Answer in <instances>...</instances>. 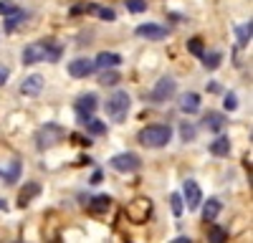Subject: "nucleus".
Returning <instances> with one entry per match:
<instances>
[{
  "instance_id": "nucleus-10",
  "label": "nucleus",
  "mask_w": 253,
  "mask_h": 243,
  "mask_svg": "<svg viewBox=\"0 0 253 243\" xmlns=\"http://www.w3.org/2000/svg\"><path fill=\"white\" fill-rule=\"evenodd\" d=\"M91 71H94V61L91 58H74L69 64V74L74 79H86Z\"/></svg>"
},
{
  "instance_id": "nucleus-17",
  "label": "nucleus",
  "mask_w": 253,
  "mask_h": 243,
  "mask_svg": "<svg viewBox=\"0 0 253 243\" xmlns=\"http://www.w3.org/2000/svg\"><path fill=\"white\" fill-rule=\"evenodd\" d=\"M208 150H210V155H215V157H225L230 152V139L220 134V137H215L213 142H210Z\"/></svg>"
},
{
  "instance_id": "nucleus-37",
  "label": "nucleus",
  "mask_w": 253,
  "mask_h": 243,
  "mask_svg": "<svg viewBox=\"0 0 253 243\" xmlns=\"http://www.w3.org/2000/svg\"><path fill=\"white\" fill-rule=\"evenodd\" d=\"M0 210H5V202L3 200H0Z\"/></svg>"
},
{
  "instance_id": "nucleus-20",
  "label": "nucleus",
  "mask_w": 253,
  "mask_h": 243,
  "mask_svg": "<svg viewBox=\"0 0 253 243\" xmlns=\"http://www.w3.org/2000/svg\"><path fill=\"white\" fill-rule=\"evenodd\" d=\"M86 200H89V198H86ZM86 205H89L91 213H104V210L112 208V198H109V195H96V198H91V200L86 202Z\"/></svg>"
},
{
  "instance_id": "nucleus-11",
  "label": "nucleus",
  "mask_w": 253,
  "mask_h": 243,
  "mask_svg": "<svg viewBox=\"0 0 253 243\" xmlns=\"http://www.w3.org/2000/svg\"><path fill=\"white\" fill-rule=\"evenodd\" d=\"M134 33H137L139 38H150V40H162V38H167V28H162V26H157V23L137 26Z\"/></svg>"
},
{
  "instance_id": "nucleus-8",
  "label": "nucleus",
  "mask_w": 253,
  "mask_h": 243,
  "mask_svg": "<svg viewBox=\"0 0 253 243\" xmlns=\"http://www.w3.org/2000/svg\"><path fill=\"white\" fill-rule=\"evenodd\" d=\"M96 96L94 94H81L79 99H76V117H79V122L84 124V122H89L91 117H94V109H96Z\"/></svg>"
},
{
  "instance_id": "nucleus-23",
  "label": "nucleus",
  "mask_w": 253,
  "mask_h": 243,
  "mask_svg": "<svg viewBox=\"0 0 253 243\" xmlns=\"http://www.w3.org/2000/svg\"><path fill=\"white\" fill-rule=\"evenodd\" d=\"M238 46H248V40H251V36H253V26H251V20L248 23H243V26H238Z\"/></svg>"
},
{
  "instance_id": "nucleus-22",
  "label": "nucleus",
  "mask_w": 253,
  "mask_h": 243,
  "mask_svg": "<svg viewBox=\"0 0 253 243\" xmlns=\"http://www.w3.org/2000/svg\"><path fill=\"white\" fill-rule=\"evenodd\" d=\"M99 84H101V86H114V84H119V74H117V71H109V69H101Z\"/></svg>"
},
{
  "instance_id": "nucleus-4",
  "label": "nucleus",
  "mask_w": 253,
  "mask_h": 243,
  "mask_svg": "<svg viewBox=\"0 0 253 243\" xmlns=\"http://www.w3.org/2000/svg\"><path fill=\"white\" fill-rule=\"evenodd\" d=\"M124 215L129 218L132 223H147V218L152 215V200H147V198H134L132 202H126Z\"/></svg>"
},
{
  "instance_id": "nucleus-24",
  "label": "nucleus",
  "mask_w": 253,
  "mask_h": 243,
  "mask_svg": "<svg viewBox=\"0 0 253 243\" xmlns=\"http://www.w3.org/2000/svg\"><path fill=\"white\" fill-rule=\"evenodd\" d=\"M18 177H20V160H13L8 172H5V182H8V185H13V182H18Z\"/></svg>"
},
{
  "instance_id": "nucleus-6",
  "label": "nucleus",
  "mask_w": 253,
  "mask_h": 243,
  "mask_svg": "<svg viewBox=\"0 0 253 243\" xmlns=\"http://www.w3.org/2000/svg\"><path fill=\"white\" fill-rule=\"evenodd\" d=\"M175 89H177L175 79H170V76H162V79L157 81V84H155V89L150 91V101H155V104H162V101L172 99Z\"/></svg>"
},
{
  "instance_id": "nucleus-16",
  "label": "nucleus",
  "mask_w": 253,
  "mask_h": 243,
  "mask_svg": "<svg viewBox=\"0 0 253 243\" xmlns=\"http://www.w3.org/2000/svg\"><path fill=\"white\" fill-rule=\"evenodd\" d=\"M220 208H223V202H220L218 198H208V202H205V205H203V220H208V223H213V220L218 218Z\"/></svg>"
},
{
  "instance_id": "nucleus-31",
  "label": "nucleus",
  "mask_w": 253,
  "mask_h": 243,
  "mask_svg": "<svg viewBox=\"0 0 253 243\" xmlns=\"http://www.w3.org/2000/svg\"><path fill=\"white\" fill-rule=\"evenodd\" d=\"M223 104H225L228 112H236V109H238V99H236V94H233V91H228L225 99H223Z\"/></svg>"
},
{
  "instance_id": "nucleus-33",
  "label": "nucleus",
  "mask_w": 253,
  "mask_h": 243,
  "mask_svg": "<svg viewBox=\"0 0 253 243\" xmlns=\"http://www.w3.org/2000/svg\"><path fill=\"white\" fill-rule=\"evenodd\" d=\"M13 10H18V5L13 3V0H0V15H8Z\"/></svg>"
},
{
  "instance_id": "nucleus-34",
  "label": "nucleus",
  "mask_w": 253,
  "mask_h": 243,
  "mask_svg": "<svg viewBox=\"0 0 253 243\" xmlns=\"http://www.w3.org/2000/svg\"><path fill=\"white\" fill-rule=\"evenodd\" d=\"M89 182H91V185H99V182H101V170H96V172L91 175V180H89Z\"/></svg>"
},
{
  "instance_id": "nucleus-25",
  "label": "nucleus",
  "mask_w": 253,
  "mask_h": 243,
  "mask_svg": "<svg viewBox=\"0 0 253 243\" xmlns=\"http://www.w3.org/2000/svg\"><path fill=\"white\" fill-rule=\"evenodd\" d=\"M84 124H86V132L89 134H104L107 132V124H104V122H99V119H89V122H84Z\"/></svg>"
},
{
  "instance_id": "nucleus-30",
  "label": "nucleus",
  "mask_w": 253,
  "mask_h": 243,
  "mask_svg": "<svg viewBox=\"0 0 253 243\" xmlns=\"http://www.w3.org/2000/svg\"><path fill=\"white\" fill-rule=\"evenodd\" d=\"M225 238H228V231H225V228H218V226L210 228V241L220 243V241H225Z\"/></svg>"
},
{
  "instance_id": "nucleus-36",
  "label": "nucleus",
  "mask_w": 253,
  "mask_h": 243,
  "mask_svg": "<svg viewBox=\"0 0 253 243\" xmlns=\"http://www.w3.org/2000/svg\"><path fill=\"white\" fill-rule=\"evenodd\" d=\"M175 243H190V238H187V236H177Z\"/></svg>"
},
{
  "instance_id": "nucleus-15",
  "label": "nucleus",
  "mask_w": 253,
  "mask_h": 243,
  "mask_svg": "<svg viewBox=\"0 0 253 243\" xmlns=\"http://www.w3.org/2000/svg\"><path fill=\"white\" fill-rule=\"evenodd\" d=\"M203 124H205L208 132H220V129L225 127V117H223L220 112H208L205 119H203Z\"/></svg>"
},
{
  "instance_id": "nucleus-5",
  "label": "nucleus",
  "mask_w": 253,
  "mask_h": 243,
  "mask_svg": "<svg viewBox=\"0 0 253 243\" xmlns=\"http://www.w3.org/2000/svg\"><path fill=\"white\" fill-rule=\"evenodd\" d=\"M66 137V132H63L58 124H46L43 129H41L38 134H36V145H38V150H48V147H53V145H58V142Z\"/></svg>"
},
{
  "instance_id": "nucleus-3",
  "label": "nucleus",
  "mask_w": 253,
  "mask_h": 243,
  "mask_svg": "<svg viewBox=\"0 0 253 243\" xmlns=\"http://www.w3.org/2000/svg\"><path fill=\"white\" fill-rule=\"evenodd\" d=\"M172 137V129L170 124H147L142 132H139V142L144 147H165Z\"/></svg>"
},
{
  "instance_id": "nucleus-7",
  "label": "nucleus",
  "mask_w": 253,
  "mask_h": 243,
  "mask_svg": "<svg viewBox=\"0 0 253 243\" xmlns=\"http://www.w3.org/2000/svg\"><path fill=\"white\" fill-rule=\"evenodd\" d=\"M109 165L119 172H137L142 167V160L134 155V152H122V155H114L109 160Z\"/></svg>"
},
{
  "instance_id": "nucleus-27",
  "label": "nucleus",
  "mask_w": 253,
  "mask_h": 243,
  "mask_svg": "<svg viewBox=\"0 0 253 243\" xmlns=\"http://www.w3.org/2000/svg\"><path fill=\"white\" fill-rule=\"evenodd\" d=\"M180 137H182V142H193L195 139V127L187 124V122H182L180 124Z\"/></svg>"
},
{
  "instance_id": "nucleus-12",
  "label": "nucleus",
  "mask_w": 253,
  "mask_h": 243,
  "mask_svg": "<svg viewBox=\"0 0 253 243\" xmlns=\"http://www.w3.org/2000/svg\"><path fill=\"white\" fill-rule=\"evenodd\" d=\"M41 91H43V76H26V81L20 84V94H26V96H38Z\"/></svg>"
},
{
  "instance_id": "nucleus-18",
  "label": "nucleus",
  "mask_w": 253,
  "mask_h": 243,
  "mask_svg": "<svg viewBox=\"0 0 253 243\" xmlns=\"http://www.w3.org/2000/svg\"><path fill=\"white\" fill-rule=\"evenodd\" d=\"M38 193H41V185H38V182H28V185L20 190V195H18V205H20V208H26Z\"/></svg>"
},
{
  "instance_id": "nucleus-9",
  "label": "nucleus",
  "mask_w": 253,
  "mask_h": 243,
  "mask_svg": "<svg viewBox=\"0 0 253 243\" xmlns=\"http://www.w3.org/2000/svg\"><path fill=\"white\" fill-rule=\"evenodd\" d=\"M182 198L187 202V210H198L200 208V202H203V190L195 180H185V185H182Z\"/></svg>"
},
{
  "instance_id": "nucleus-35",
  "label": "nucleus",
  "mask_w": 253,
  "mask_h": 243,
  "mask_svg": "<svg viewBox=\"0 0 253 243\" xmlns=\"http://www.w3.org/2000/svg\"><path fill=\"white\" fill-rule=\"evenodd\" d=\"M5 81H8V69H3V66H0V86H3Z\"/></svg>"
},
{
  "instance_id": "nucleus-28",
  "label": "nucleus",
  "mask_w": 253,
  "mask_h": 243,
  "mask_svg": "<svg viewBox=\"0 0 253 243\" xmlns=\"http://www.w3.org/2000/svg\"><path fill=\"white\" fill-rule=\"evenodd\" d=\"M187 51L193 53V56H198V58H200V56H203V51H205V48H203V40H200V38H190V40H187Z\"/></svg>"
},
{
  "instance_id": "nucleus-13",
  "label": "nucleus",
  "mask_w": 253,
  "mask_h": 243,
  "mask_svg": "<svg viewBox=\"0 0 253 243\" xmlns=\"http://www.w3.org/2000/svg\"><path fill=\"white\" fill-rule=\"evenodd\" d=\"M119 64H122V56H119V53L104 51V53H99V56H96L94 69H114V66H119Z\"/></svg>"
},
{
  "instance_id": "nucleus-1",
  "label": "nucleus",
  "mask_w": 253,
  "mask_h": 243,
  "mask_svg": "<svg viewBox=\"0 0 253 243\" xmlns=\"http://www.w3.org/2000/svg\"><path fill=\"white\" fill-rule=\"evenodd\" d=\"M63 48L56 43V40L46 38V40H36V43H28L23 48V64L31 66V64H38V61H51V64H56V61L61 58Z\"/></svg>"
},
{
  "instance_id": "nucleus-21",
  "label": "nucleus",
  "mask_w": 253,
  "mask_h": 243,
  "mask_svg": "<svg viewBox=\"0 0 253 243\" xmlns=\"http://www.w3.org/2000/svg\"><path fill=\"white\" fill-rule=\"evenodd\" d=\"M200 58H203V66H205L208 71H215V69L220 66V53H218V51H210V53L203 51Z\"/></svg>"
},
{
  "instance_id": "nucleus-2",
  "label": "nucleus",
  "mask_w": 253,
  "mask_h": 243,
  "mask_svg": "<svg viewBox=\"0 0 253 243\" xmlns=\"http://www.w3.org/2000/svg\"><path fill=\"white\" fill-rule=\"evenodd\" d=\"M129 107H132V99L126 91H114L107 104H104V112H107V117L112 122H117V124H122V122L126 119V114H129Z\"/></svg>"
},
{
  "instance_id": "nucleus-29",
  "label": "nucleus",
  "mask_w": 253,
  "mask_h": 243,
  "mask_svg": "<svg viewBox=\"0 0 253 243\" xmlns=\"http://www.w3.org/2000/svg\"><path fill=\"white\" fill-rule=\"evenodd\" d=\"M147 8V0H126V10L129 13H142Z\"/></svg>"
},
{
  "instance_id": "nucleus-19",
  "label": "nucleus",
  "mask_w": 253,
  "mask_h": 243,
  "mask_svg": "<svg viewBox=\"0 0 253 243\" xmlns=\"http://www.w3.org/2000/svg\"><path fill=\"white\" fill-rule=\"evenodd\" d=\"M26 18H28L26 10H20V8L13 10V13H8V15H5V33H13L20 23H26Z\"/></svg>"
},
{
  "instance_id": "nucleus-32",
  "label": "nucleus",
  "mask_w": 253,
  "mask_h": 243,
  "mask_svg": "<svg viewBox=\"0 0 253 243\" xmlns=\"http://www.w3.org/2000/svg\"><path fill=\"white\" fill-rule=\"evenodd\" d=\"M94 13H96L101 20H114V10H112V8H99V5H94Z\"/></svg>"
},
{
  "instance_id": "nucleus-26",
  "label": "nucleus",
  "mask_w": 253,
  "mask_h": 243,
  "mask_svg": "<svg viewBox=\"0 0 253 243\" xmlns=\"http://www.w3.org/2000/svg\"><path fill=\"white\" fill-rule=\"evenodd\" d=\"M170 208H172V215H182V195L180 193H172L170 195Z\"/></svg>"
},
{
  "instance_id": "nucleus-14",
  "label": "nucleus",
  "mask_w": 253,
  "mask_h": 243,
  "mask_svg": "<svg viewBox=\"0 0 253 243\" xmlns=\"http://www.w3.org/2000/svg\"><path fill=\"white\" fill-rule=\"evenodd\" d=\"M180 109H182L185 114H195V112H200V96H198L195 91L182 94V96H180Z\"/></svg>"
}]
</instances>
